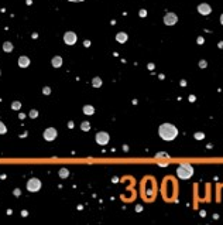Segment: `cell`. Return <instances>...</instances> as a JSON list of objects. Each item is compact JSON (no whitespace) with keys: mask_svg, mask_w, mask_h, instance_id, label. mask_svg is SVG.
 <instances>
[{"mask_svg":"<svg viewBox=\"0 0 223 225\" xmlns=\"http://www.w3.org/2000/svg\"><path fill=\"white\" fill-rule=\"evenodd\" d=\"M158 135L165 142H171L178 136V129L172 123H163L158 127Z\"/></svg>","mask_w":223,"mask_h":225,"instance_id":"obj_1","label":"cell"},{"mask_svg":"<svg viewBox=\"0 0 223 225\" xmlns=\"http://www.w3.org/2000/svg\"><path fill=\"white\" fill-rule=\"evenodd\" d=\"M177 174L181 180H188L194 176V167L189 163H182L177 169Z\"/></svg>","mask_w":223,"mask_h":225,"instance_id":"obj_2","label":"cell"},{"mask_svg":"<svg viewBox=\"0 0 223 225\" xmlns=\"http://www.w3.org/2000/svg\"><path fill=\"white\" fill-rule=\"evenodd\" d=\"M40 188H41V181H40L38 178L33 177L27 181V190L30 192H37Z\"/></svg>","mask_w":223,"mask_h":225,"instance_id":"obj_3","label":"cell"},{"mask_svg":"<svg viewBox=\"0 0 223 225\" xmlns=\"http://www.w3.org/2000/svg\"><path fill=\"white\" fill-rule=\"evenodd\" d=\"M42 136H44V139H45L47 142H52L57 139L58 132H57L55 127H47L45 130H44V133H42Z\"/></svg>","mask_w":223,"mask_h":225,"instance_id":"obj_4","label":"cell"},{"mask_svg":"<svg viewBox=\"0 0 223 225\" xmlns=\"http://www.w3.org/2000/svg\"><path fill=\"white\" fill-rule=\"evenodd\" d=\"M95 139H96V143L100 146H105L109 143V140H110V137H109V133L107 132H98L96 133V136H95Z\"/></svg>","mask_w":223,"mask_h":225,"instance_id":"obj_5","label":"cell"},{"mask_svg":"<svg viewBox=\"0 0 223 225\" xmlns=\"http://www.w3.org/2000/svg\"><path fill=\"white\" fill-rule=\"evenodd\" d=\"M76 41H78V36L74 31H66L64 34V42L66 45H74V44H76Z\"/></svg>","mask_w":223,"mask_h":225,"instance_id":"obj_6","label":"cell"},{"mask_svg":"<svg viewBox=\"0 0 223 225\" xmlns=\"http://www.w3.org/2000/svg\"><path fill=\"white\" fill-rule=\"evenodd\" d=\"M177 23H178V16L175 13L170 11V13H167L164 16V24L165 26H175Z\"/></svg>","mask_w":223,"mask_h":225,"instance_id":"obj_7","label":"cell"},{"mask_svg":"<svg viewBox=\"0 0 223 225\" xmlns=\"http://www.w3.org/2000/svg\"><path fill=\"white\" fill-rule=\"evenodd\" d=\"M198 13L202 14V16H209V14L212 13V7H210V5H208V3H200V5L198 6Z\"/></svg>","mask_w":223,"mask_h":225,"instance_id":"obj_8","label":"cell"},{"mask_svg":"<svg viewBox=\"0 0 223 225\" xmlns=\"http://www.w3.org/2000/svg\"><path fill=\"white\" fill-rule=\"evenodd\" d=\"M30 65V58L26 55H21L19 58V67H21V68H27V67Z\"/></svg>","mask_w":223,"mask_h":225,"instance_id":"obj_9","label":"cell"},{"mask_svg":"<svg viewBox=\"0 0 223 225\" xmlns=\"http://www.w3.org/2000/svg\"><path fill=\"white\" fill-rule=\"evenodd\" d=\"M51 65L54 67V68H60V67L62 65V58H61L60 55L52 57V60H51Z\"/></svg>","mask_w":223,"mask_h":225,"instance_id":"obj_10","label":"cell"},{"mask_svg":"<svg viewBox=\"0 0 223 225\" xmlns=\"http://www.w3.org/2000/svg\"><path fill=\"white\" fill-rule=\"evenodd\" d=\"M127 38H129V36L126 33H117V36H116V40H117V42H120V44H123V42H126L127 41Z\"/></svg>","mask_w":223,"mask_h":225,"instance_id":"obj_11","label":"cell"},{"mask_svg":"<svg viewBox=\"0 0 223 225\" xmlns=\"http://www.w3.org/2000/svg\"><path fill=\"white\" fill-rule=\"evenodd\" d=\"M84 113L86 116H92L93 113H95V108H93L92 105H85L84 106Z\"/></svg>","mask_w":223,"mask_h":225,"instance_id":"obj_12","label":"cell"},{"mask_svg":"<svg viewBox=\"0 0 223 225\" xmlns=\"http://www.w3.org/2000/svg\"><path fill=\"white\" fill-rule=\"evenodd\" d=\"M3 51L5 52H11L13 51V44L10 41H6L5 44H3Z\"/></svg>","mask_w":223,"mask_h":225,"instance_id":"obj_13","label":"cell"},{"mask_svg":"<svg viewBox=\"0 0 223 225\" xmlns=\"http://www.w3.org/2000/svg\"><path fill=\"white\" fill-rule=\"evenodd\" d=\"M92 85L95 88H100L102 86V80H100V77H95L92 80Z\"/></svg>","mask_w":223,"mask_h":225,"instance_id":"obj_14","label":"cell"},{"mask_svg":"<svg viewBox=\"0 0 223 225\" xmlns=\"http://www.w3.org/2000/svg\"><path fill=\"white\" fill-rule=\"evenodd\" d=\"M81 129H82L84 132L90 130V123H89V122H82V123H81Z\"/></svg>","mask_w":223,"mask_h":225,"instance_id":"obj_15","label":"cell"},{"mask_svg":"<svg viewBox=\"0 0 223 225\" xmlns=\"http://www.w3.org/2000/svg\"><path fill=\"white\" fill-rule=\"evenodd\" d=\"M69 176V171H68V169H61L60 170V177L61 178H66Z\"/></svg>","mask_w":223,"mask_h":225,"instance_id":"obj_16","label":"cell"},{"mask_svg":"<svg viewBox=\"0 0 223 225\" xmlns=\"http://www.w3.org/2000/svg\"><path fill=\"white\" fill-rule=\"evenodd\" d=\"M6 132H7V127H6V125L2 120H0V135H5Z\"/></svg>","mask_w":223,"mask_h":225,"instance_id":"obj_17","label":"cell"},{"mask_svg":"<svg viewBox=\"0 0 223 225\" xmlns=\"http://www.w3.org/2000/svg\"><path fill=\"white\" fill-rule=\"evenodd\" d=\"M11 108H13L14 111H17V109H20V108H21V103H20L19 101H14V102L11 103Z\"/></svg>","mask_w":223,"mask_h":225,"instance_id":"obj_18","label":"cell"},{"mask_svg":"<svg viewBox=\"0 0 223 225\" xmlns=\"http://www.w3.org/2000/svg\"><path fill=\"white\" fill-rule=\"evenodd\" d=\"M37 116H38V111L37 109H31V111H30V117H31V119H35Z\"/></svg>","mask_w":223,"mask_h":225,"instance_id":"obj_19","label":"cell"},{"mask_svg":"<svg viewBox=\"0 0 223 225\" xmlns=\"http://www.w3.org/2000/svg\"><path fill=\"white\" fill-rule=\"evenodd\" d=\"M203 137H205V135L202 133V132H198V133H195V139H196V140H202Z\"/></svg>","mask_w":223,"mask_h":225,"instance_id":"obj_20","label":"cell"},{"mask_svg":"<svg viewBox=\"0 0 223 225\" xmlns=\"http://www.w3.org/2000/svg\"><path fill=\"white\" fill-rule=\"evenodd\" d=\"M42 94H44V95H50V94H51V88H50V86H44V88H42Z\"/></svg>","mask_w":223,"mask_h":225,"instance_id":"obj_21","label":"cell"},{"mask_svg":"<svg viewBox=\"0 0 223 225\" xmlns=\"http://www.w3.org/2000/svg\"><path fill=\"white\" fill-rule=\"evenodd\" d=\"M155 157H167V159H170V155L168 153H157Z\"/></svg>","mask_w":223,"mask_h":225,"instance_id":"obj_22","label":"cell"},{"mask_svg":"<svg viewBox=\"0 0 223 225\" xmlns=\"http://www.w3.org/2000/svg\"><path fill=\"white\" fill-rule=\"evenodd\" d=\"M199 67L200 68H206V67H208V62L205 61V60H202V61H199Z\"/></svg>","mask_w":223,"mask_h":225,"instance_id":"obj_23","label":"cell"},{"mask_svg":"<svg viewBox=\"0 0 223 225\" xmlns=\"http://www.w3.org/2000/svg\"><path fill=\"white\" fill-rule=\"evenodd\" d=\"M145 14H147V11H145V10H141V11H140V16H141V17H144Z\"/></svg>","mask_w":223,"mask_h":225,"instance_id":"obj_24","label":"cell"},{"mask_svg":"<svg viewBox=\"0 0 223 225\" xmlns=\"http://www.w3.org/2000/svg\"><path fill=\"white\" fill-rule=\"evenodd\" d=\"M198 42H199V44H202V42H203V38L199 37V38H198Z\"/></svg>","mask_w":223,"mask_h":225,"instance_id":"obj_25","label":"cell"},{"mask_svg":"<svg viewBox=\"0 0 223 225\" xmlns=\"http://www.w3.org/2000/svg\"><path fill=\"white\" fill-rule=\"evenodd\" d=\"M220 24H222V26H223V13L220 14Z\"/></svg>","mask_w":223,"mask_h":225,"instance_id":"obj_26","label":"cell"},{"mask_svg":"<svg viewBox=\"0 0 223 225\" xmlns=\"http://www.w3.org/2000/svg\"><path fill=\"white\" fill-rule=\"evenodd\" d=\"M68 2H74V3H78V2H84V0H68Z\"/></svg>","mask_w":223,"mask_h":225,"instance_id":"obj_27","label":"cell"},{"mask_svg":"<svg viewBox=\"0 0 223 225\" xmlns=\"http://www.w3.org/2000/svg\"><path fill=\"white\" fill-rule=\"evenodd\" d=\"M0 75H2V71H0Z\"/></svg>","mask_w":223,"mask_h":225,"instance_id":"obj_28","label":"cell"}]
</instances>
